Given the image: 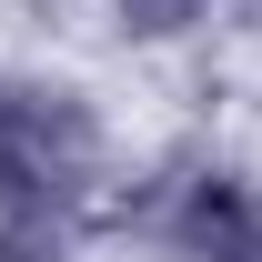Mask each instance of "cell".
Masks as SVG:
<instances>
[{"label":"cell","mask_w":262,"mask_h":262,"mask_svg":"<svg viewBox=\"0 0 262 262\" xmlns=\"http://www.w3.org/2000/svg\"><path fill=\"white\" fill-rule=\"evenodd\" d=\"M101 171V121L61 81H0V212H61Z\"/></svg>","instance_id":"cell-1"},{"label":"cell","mask_w":262,"mask_h":262,"mask_svg":"<svg viewBox=\"0 0 262 262\" xmlns=\"http://www.w3.org/2000/svg\"><path fill=\"white\" fill-rule=\"evenodd\" d=\"M171 242L192 262H262V202L242 171H202V182H182V202H171Z\"/></svg>","instance_id":"cell-2"},{"label":"cell","mask_w":262,"mask_h":262,"mask_svg":"<svg viewBox=\"0 0 262 262\" xmlns=\"http://www.w3.org/2000/svg\"><path fill=\"white\" fill-rule=\"evenodd\" d=\"M121 10V40H182L212 20V0H111Z\"/></svg>","instance_id":"cell-3"},{"label":"cell","mask_w":262,"mask_h":262,"mask_svg":"<svg viewBox=\"0 0 262 262\" xmlns=\"http://www.w3.org/2000/svg\"><path fill=\"white\" fill-rule=\"evenodd\" d=\"M0 262H71L61 212H0Z\"/></svg>","instance_id":"cell-4"}]
</instances>
